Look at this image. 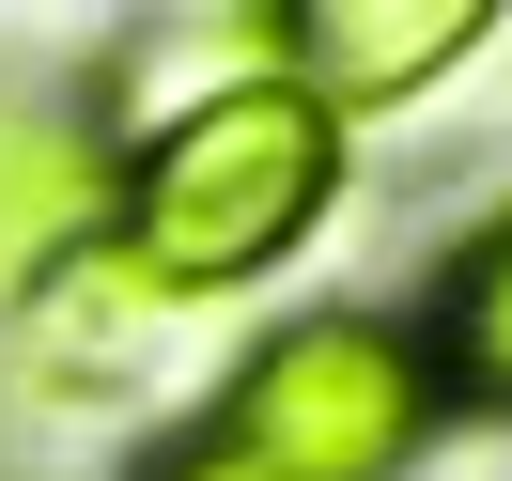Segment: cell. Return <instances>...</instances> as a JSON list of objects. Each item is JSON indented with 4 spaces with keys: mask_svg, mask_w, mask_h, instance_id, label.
I'll return each instance as SVG.
<instances>
[{
    "mask_svg": "<svg viewBox=\"0 0 512 481\" xmlns=\"http://www.w3.org/2000/svg\"><path fill=\"white\" fill-rule=\"evenodd\" d=\"M481 47V0H311L295 16V94L342 125V109L373 94H419L435 63H466Z\"/></svg>",
    "mask_w": 512,
    "mask_h": 481,
    "instance_id": "cell-3",
    "label": "cell"
},
{
    "mask_svg": "<svg viewBox=\"0 0 512 481\" xmlns=\"http://www.w3.org/2000/svg\"><path fill=\"white\" fill-rule=\"evenodd\" d=\"M109 218V140L63 109H0V295H47Z\"/></svg>",
    "mask_w": 512,
    "mask_h": 481,
    "instance_id": "cell-4",
    "label": "cell"
},
{
    "mask_svg": "<svg viewBox=\"0 0 512 481\" xmlns=\"http://www.w3.org/2000/svg\"><path fill=\"white\" fill-rule=\"evenodd\" d=\"M342 187V125H326L295 78H218L202 109H171L125 171V264L156 295H218V280H264L295 233L326 218Z\"/></svg>",
    "mask_w": 512,
    "mask_h": 481,
    "instance_id": "cell-1",
    "label": "cell"
},
{
    "mask_svg": "<svg viewBox=\"0 0 512 481\" xmlns=\"http://www.w3.org/2000/svg\"><path fill=\"white\" fill-rule=\"evenodd\" d=\"M435 357L481 388V404H512V218L481 233L466 264H450V311H435Z\"/></svg>",
    "mask_w": 512,
    "mask_h": 481,
    "instance_id": "cell-6",
    "label": "cell"
},
{
    "mask_svg": "<svg viewBox=\"0 0 512 481\" xmlns=\"http://www.w3.org/2000/svg\"><path fill=\"white\" fill-rule=\"evenodd\" d=\"M171 295L140 280L125 249H94V264H63V280H47V357H63V373H109V357H140V326H156Z\"/></svg>",
    "mask_w": 512,
    "mask_h": 481,
    "instance_id": "cell-5",
    "label": "cell"
},
{
    "mask_svg": "<svg viewBox=\"0 0 512 481\" xmlns=\"http://www.w3.org/2000/svg\"><path fill=\"white\" fill-rule=\"evenodd\" d=\"M156 481H264V466H249V450H218V435H187V450H171Z\"/></svg>",
    "mask_w": 512,
    "mask_h": 481,
    "instance_id": "cell-7",
    "label": "cell"
},
{
    "mask_svg": "<svg viewBox=\"0 0 512 481\" xmlns=\"http://www.w3.org/2000/svg\"><path fill=\"white\" fill-rule=\"evenodd\" d=\"M435 357L404 342V326H373V311H311V326H280V342L233 373V435L218 450H249L264 481H388L419 435H435Z\"/></svg>",
    "mask_w": 512,
    "mask_h": 481,
    "instance_id": "cell-2",
    "label": "cell"
}]
</instances>
